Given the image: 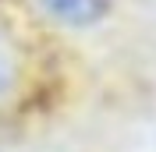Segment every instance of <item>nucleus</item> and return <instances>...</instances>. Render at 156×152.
<instances>
[{
	"label": "nucleus",
	"mask_w": 156,
	"mask_h": 152,
	"mask_svg": "<svg viewBox=\"0 0 156 152\" xmlns=\"http://www.w3.org/2000/svg\"><path fill=\"white\" fill-rule=\"evenodd\" d=\"M39 4L57 25H68V29L99 25L114 7V0H39Z\"/></svg>",
	"instance_id": "f257e3e1"
}]
</instances>
